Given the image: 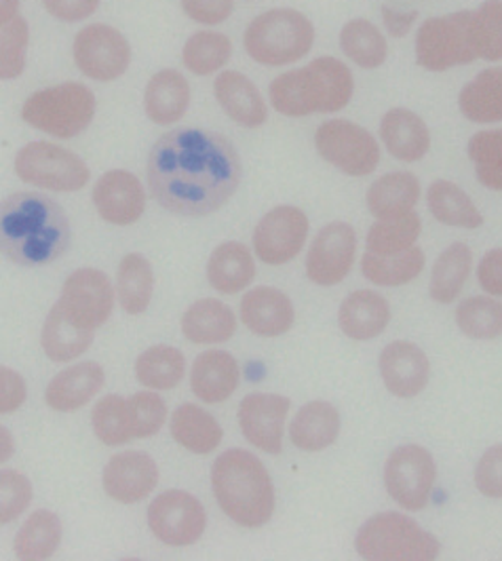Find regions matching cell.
I'll list each match as a JSON object with an SVG mask.
<instances>
[{
	"instance_id": "obj_41",
	"label": "cell",
	"mask_w": 502,
	"mask_h": 561,
	"mask_svg": "<svg viewBox=\"0 0 502 561\" xmlns=\"http://www.w3.org/2000/svg\"><path fill=\"white\" fill-rule=\"evenodd\" d=\"M186 371V359L175 346H152L144 351L136 362V376L146 389L171 391L175 389Z\"/></svg>"
},
{
	"instance_id": "obj_33",
	"label": "cell",
	"mask_w": 502,
	"mask_h": 561,
	"mask_svg": "<svg viewBox=\"0 0 502 561\" xmlns=\"http://www.w3.org/2000/svg\"><path fill=\"white\" fill-rule=\"evenodd\" d=\"M253 277H255V262L243 243L228 241L212 253L207 264V279L214 289L232 296L250 287Z\"/></svg>"
},
{
	"instance_id": "obj_54",
	"label": "cell",
	"mask_w": 502,
	"mask_h": 561,
	"mask_svg": "<svg viewBox=\"0 0 502 561\" xmlns=\"http://www.w3.org/2000/svg\"><path fill=\"white\" fill-rule=\"evenodd\" d=\"M26 397V380L15 369L0 365V414H11L20 410Z\"/></svg>"
},
{
	"instance_id": "obj_35",
	"label": "cell",
	"mask_w": 502,
	"mask_h": 561,
	"mask_svg": "<svg viewBox=\"0 0 502 561\" xmlns=\"http://www.w3.org/2000/svg\"><path fill=\"white\" fill-rule=\"evenodd\" d=\"M426 205L433 218L442 225L475 230L483 226V216L458 184L449 180H435L426 191Z\"/></svg>"
},
{
	"instance_id": "obj_19",
	"label": "cell",
	"mask_w": 502,
	"mask_h": 561,
	"mask_svg": "<svg viewBox=\"0 0 502 561\" xmlns=\"http://www.w3.org/2000/svg\"><path fill=\"white\" fill-rule=\"evenodd\" d=\"M104 490L112 501L123 505L140 503L159 483V467L155 458L140 449L112 456L104 469Z\"/></svg>"
},
{
	"instance_id": "obj_21",
	"label": "cell",
	"mask_w": 502,
	"mask_h": 561,
	"mask_svg": "<svg viewBox=\"0 0 502 561\" xmlns=\"http://www.w3.org/2000/svg\"><path fill=\"white\" fill-rule=\"evenodd\" d=\"M214 95L224 113L241 127L258 129L269 121V106L260 89L243 72L223 70L214 83Z\"/></svg>"
},
{
	"instance_id": "obj_52",
	"label": "cell",
	"mask_w": 502,
	"mask_h": 561,
	"mask_svg": "<svg viewBox=\"0 0 502 561\" xmlns=\"http://www.w3.org/2000/svg\"><path fill=\"white\" fill-rule=\"evenodd\" d=\"M180 7L201 26H220L232 15L235 0H180Z\"/></svg>"
},
{
	"instance_id": "obj_7",
	"label": "cell",
	"mask_w": 502,
	"mask_h": 561,
	"mask_svg": "<svg viewBox=\"0 0 502 561\" xmlns=\"http://www.w3.org/2000/svg\"><path fill=\"white\" fill-rule=\"evenodd\" d=\"M95 95L83 83H61L32 93L22 106V118L59 140L81 136L95 116Z\"/></svg>"
},
{
	"instance_id": "obj_42",
	"label": "cell",
	"mask_w": 502,
	"mask_h": 561,
	"mask_svg": "<svg viewBox=\"0 0 502 561\" xmlns=\"http://www.w3.org/2000/svg\"><path fill=\"white\" fill-rule=\"evenodd\" d=\"M232 57V41L216 30L195 32L182 49V64L196 77L220 72Z\"/></svg>"
},
{
	"instance_id": "obj_6",
	"label": "cell",
	"mask_w": 502,
	"mask_h": 561,
	"mask_svg": "<svg viewBox=\"0 0 502 561\" xmlns=\"http://www.w3.org/2000/svg\"><path fill=\"white\" fill-rule=\"evenodd\" d=\"M355 549L369 561H433L440 558V540L403 513L369 517L355 538Z\"/></svg>"
},
{
	"instance_id": "obj_49",
	"label": "cell",
	"mask_w": 502,
	"mask_h": 561,
	"mask_svg": "<svg viewBox=\"0 0 502 561\" xmlns=\"http://www.w3.org/2000/svg\"><path fill=\"white\" fill-rule=\"evenodd\" d=\"M129 422L134 439H144L157 435L168 421V405L166 401L152 391H140L127 399Z\"/></svg>"
},
{
	"instance_id": "obj_10",
	"label": "cell",
	"mask_w": 502,
	"mask_h": 561,
	"mask_svg": "<svg viewBox=\"0 0 502 561\" xmlns=\"http://www.w3.org/2000/svg\"><path fill=\"white\" fill-rule=\"evenodd\" d=\"M315 148L323 161L351 178L369 175L380 163L376 138L365 127L346 118H332L319 125L315 131Z\"/></svg>"
},
{
	"instance_id": "obj_46",
	"label": "cell",
	"mask_w": 502,
	"mask_h": 561,
	"mask_svg": "<svg viewBox=\"0 0 502 561\" xmlns=\"http://www.w3.org/2000/svg\"><path fill=\"white\" fill-rule=\"evenodd\" d=\"M93 431L106 446H123L134 439L127 399L121 394H109L93 408Z\"/></svg>"
},
{
	"instance_id": "obj_48",
	"label": "cell",
	"mask_w": 502,
	"mask_h": 561,
	"mask_svg": "<svg viewBox=\"0 0 502 561\" xmlns=\"http://www.w3.org/2000/svg\"><path fill=\"white\" fill-rule=\"evenodd\" d=\"M479 59H502V0H483L474 9Z\"/></svg>"
},
{
	"instance_id": "obj_57",
	"label": "cell",
	"mask_w": 502,
	"mask_h": 561,
	"mask_svg": "<svg viewBox=\"0 0 502 561\" xmlns=\"http://www.w3.org/2000/svg\"><path fill=\"white\" fill-rule=\"evenodd\" d=\"M20 15V0H0V28Z\"/></svg>"
},
{
	"instance_id": "obj_8",
	"label": "cell",
	"mask_w": 502,
	"mask_h": 561,
	"mask_svg": "<svg viewBox=\"0 0 502 561\" xmlns=\"http://www.w3.org/2000/svg\"><path fill=\"white\" fill-rule=\"evenodd\" d=\"M417 64L426 72H447L479 59L474 11L435 15L420 24L414 41Z\"/></svg>"
},
{
	"instance_id": "obj_5",
	"label": "cell",
	"mask_w": 502,
	"mask_h": 561,
	"mask_svg": "<svg viewBox=\"0 0 502 561\" xmlns=\"http://www.w3.org/2000/svg\"><path fill=\"white\" fill-rule=\"evenodd\" d=\"M315 45V26L303 11L269 9L253 18L246 34L243 47L248 56L266 68H283L300 61Z\"/></svg>"
},
{
	"instance_id": "obj_55",
	"label": "cell",
	"mask_w": 502,
	"mask_h": 561,
	"mask_svg": "<svg viewBox=\"0 0 502 561\" xmlns=\"http://www.w3.org/2000/svg\"><path fill=\"white\" fill-rule=\"evenodd\" d=\"M477 279L479 285L490 294V296H501L502 298V250H490L481 257L479 268H477Z\"/></svg>"
},
{
	"instance_id": "obj_56",
	"label": "cell",
	"mask_w": 502,
	"mask_h": 561,
	"mask_svg": "<svg viewBox=\"0 0 502 561\" xmlns=\"http://www.w3.org/2000/svg\"><path fill=\"white\" fill-rule=\"evenodd\" d=\"M380 13H383L385 30L395 38L406 36L410 30L414 28V24L419 20V11H401V9H395L389 4H385L380 9Z\"/></svg>"
},
{
	"instance_id": "obj_53",
	"label": "cell",
	"mask_w": 502,
	"mask_h": 561,
	"mask_svg": "<svg viewBox=\"0 0 502 561\" xmlns=\"http://www.w3.org/2000/svg\"><path fill=\"white\" fill-rule=\"evenodd\" d=\"M102 0H43L45 11L64 24H79L95 15Z\"/></svg>"
},
{
	"instance_id": "obj_39",
	"label": "cell",
	"mask_w": 502,
	"mask_h": 561,
	"mask_svg": "<svg viewBox=\"0 0 502 561\" xmlns=\"http://www.w3.org/2000/svg\"><path fill=\"white\" fill-rule=\"evenodd\" d=\"M61 522L56 513L41 508L30 515L15 536V556L26 561L49 560L61 542Z\"/></svg>"
},
{
	"instance_id": "obj_44",
	"label": "cell",
	"mask_w": 502,
	"mask_h": 561,
	"mask_svg": "<svg viewBox=\"0 0 502 561\" xmlns=\"http://www.w3.org/2000/svg\"><path fill=\"white\" fill-rule=\"evenodd\" d=\"M456 323L465 336L494 340L502 336V305L488 296H475L458 305Z\"/></svg>"
},
{
	"instance_id": "obj_51",
	"label": "cell",
	"mask_w": 502,
	"mask_h": 561,
	"mask_svg": "<svg viewBox=\"0 0 502 561\" xmlns=\"http://www.w3.org/2000/svg\"><path fill=\"white\" fill-rule=\"evenodd\" d=\"M475 485L488 499H502V446L488 449L475 467Z\"/></svg>"
},
{
	"instance_id": "obj_30",
	"label": "cell",
	"mask_w": 502,
	"mask_h": 561,
	"mask_svg": "<svg viewBox=\"0 0 502 561\" xmlns=\"http://www.w3.org/2000/svg\"><path fill=\"white\" fill-rule=\"evenodd\" d=\"M340 435V414L328 401H310L298 410L289 424V439L298 449L321 451Z\"/></svg>"
},
{
	"instance_id": "obj_50",
	"label": "cell",
	"mask_w": 502,
	"mask_h": 561,
	"mask_svg": "<svg viewBox=\"0 0 502 561\" xmlns=\"http://www.w3.org/2000/svg\"><path fill=\"white\" fill-rule=\"evenodd\" d=\"M34 490L26 476L18 471H0V526L18 519L30 503Z\"/></svg>"
},
{
	"instance_id": "obj_1",
	"label": "cell",
	"mask_w": 502,
	"mask_h": 561,
	"mask_svg": "<svg viewBox=\"0 0 502 561\" xmlns=\"http://www.w3.org/2000/svg\"><path fill=\"white\" fill-rule=\"evenodd\" d=\"M155 201L178 216H209L239 191L243 165L235 144L207 129H173L148 154Z\"/></svg>"
},
{
	"instance_id": "obj_22",
	"label": "cell",
	"mask_w": 502,
	"mask_h": 561,
	"mask_svg": "<svg viewBox=\"0 0 502 561\" xmlns=\"http://www.w3.org/2000/svg\"><path fill=\"white\" fill-rule=\"evenodd\" d=\"M241 319L255 336L277 337L289 332L296 312L289 296L275 287H255L241 302Z\"/></svg>"
},
{
	"instance_id": "obj_58",
	"label": "cell",
	"mask_w": 502,
	"mask_h": 561,
	"mask_svg": "<svg viewBox=\"0 0 502 561\" xmlns=\"http://www.w3.org/2000/svg\"><path fill=\"white\" fill-rule=\"evenodd\" d=\"M15 451V439L7 426L0 424V465L7 462Z\"/></svg>"
},
{
	"instance_id": "obj_45",
	"label": "cell",
	"mask_w": 502,
	"mask_h": 561,
	"mask_svg": "<svg viewBox=\"0 0 502 561\" xmlns=\"http://www.w3.org/2000/svg\"><path fill=\"white\" fill-rule=\"evenodd\" d=\"M467 150L479 184L488 191L502 193V129L477 131Z\"/></svg>"
},
{
	"instance_id": "obj_16",
	"label": "cell",
	"mask_w": 502,
	"mask_h": 561,
	"mask_svg": "<svg viewBox=\"0 0 502 561\" xmlns=\"http://www.w3.org/2000/svg\"><path fill=\"white\" fill-rule=\"evenodd\" d=\"M57 302L84 328L98 330L111 319L114 287L106 273L98 268H79L64 283Z\"/></svg>"
},
{
	"instance_id": "obj_25",
	"label": "cell",
	"mask_w": 502,
	"mask_h": 561,
	"mask_svg": "<svg viewBox=\"0 0 502 561\" xmlns=\"http://www.w3.org/2000/svg\"><path fill=\"white\" fill-rule=\"evenodd\" d=\"M106 380L104 367L93 362L72 365L59 371L49 382L45 399L47 405L56 412H75L87 405L95 394L102 391Z\"/></svg>"
},
{
	"instance_id": "obj_43",
	"label": "cell",
	"mask_w": 502,
	"mask_h": 561,
	"mask_svg": "<svg viewBox=\"0 0 502 561\" xmlns=\"http://www.w3.org/2000/svg\"><path fill=\"white\" fill-rule=\"evenodd\" d=\"M422 222L417 211L392 216L376 220L367 230V252L376 255H395V253L408 252L417 245Z\"/></svg>"
},
{
	"instance_id": "obj_2",
	"label": "cell",
	"mask_w": 502,
	"mask_h": 561,
	"mask_svg": "<svg viewBox=\"0 0 502 561\" xmlns=\"http://www.w3.org/2000/svg\"><path fill=\"white\" fill-rule=\"evenodd\" d=\"M70 234L68 216L54 198L18 193L0 201V253L20 266L56 262Z\"/></svg>"
},
{
	"instance_id": "obj_27",
	"label": "cell",
	"mask_w": 502,
	"mask_h": 561,
	"mask_svg": "<svg viewBox=\"0 0 502 561\" xmlns=\"http://www.w3.org/2000/svg\"><path fill=\"white\" fill-rule=\"evenodd\" d=\"M191 387L203 403H223L239 387L237 359L226 351L201 353L191 371Z\"/></svg>"
},
{
	"instance_id": "obj_38",
	"label": "cell",
	"mask_w": 502,
	"mask_h": 561,
	"mask_svg": "<svg viewBox=\"0 0 502 561\" xmlns=\"http://www.w3.org/2000/svg\"><path fill=\"white\" fill-rule=\"evenodd\" d=\"M155 289L152 264L141 253H127L116 273L118 305L129 314H141L150 307Z\"/></svg>"
},
{
	"instance_id": "obj_47",
	"label": "cell",
	"mask_w": 502,
	"mask_h": 561,
	"mask_svg": "<svg viewBox=\"0 0 502 561\" xmlns=\"http://www.w3.org/2000/svg\"><path fill=\"white\" fill-rule=\"evenodd\" d=\"M28 47L30 26L22 15L0 28V81H13L24 75Z\"/></svg>"
},
{
	"instance_id": "obj_17",
	"label": "cell",
	"mask_w": 502,
	"mask_h": 561,
	"mask_svg": "<svg viewBox=\"0 0 502 561\" xmlns=\"http://www.w3.org/2000/svg\"><path fill=\"white\" fill-rule=\"evenodd\" d=\"M292 401L283 394H248L239 405V424L251 446L266 454H281L283 426Z\"/></svg>"
},
{
	"instance_id": "obj_32",
	"label": "cell",
	"mask_w": 502,
	"mask_h": 561,
	"mask_svg": "<svg viewBox=\"0 0 502 561\" xmlns=\"http://www.w3.org/2000/svg\"><path fill=\"white\" fill-rule=\"evenodd\" d=\"M458 108L477 125L502 121V68H486L458 95Z\"/></svg>"
},
{
	"instance_id": "obj_15",
	"label": "cell",
	"mask_w": 502,
	"mask_h": 561,
	"mask_svg": "<svg viewBox=\"0 0 502 561\" xmlns=\"http://www.w3.org/2000/svg\"><path fill=\"white\" fill-rule=\"evenodd\" d=\"M357 253V232L346 222L323 226L307 255L308 279L321 287H332L346 279Z\"/></svg>"
},
{
	"instance_id": "obj_36",
	"label": "cell",
	"mask_w": 502,
	"mask_h": 561,
	"mask_svg": "<svg viewBox=\"0 0 502 561\" xmlns=\"http://www.w3.org/2000/svg\"><path fill=\"white\" fill-rule=\"evenodd\" d=\"M340 51L363 70H378L389 57L383 30L365 18H353L340 30Z\"/></svg>"
},
{
	"instance_id": "obj_34",
	"label": "cell",
	"mask_w": 502,
	"mask_h": 561,
	"mask_svg": "<svg viewBox=\"0 0 502 561\" xmlns=\"http://www.w3.org/2000/svg\"><path fill=\"white\" fill-rule=\"evenodd\" d=\"M171 435L182 448L203 456L223 444L224 431L209 412L193 403H184L173 412Z\"/></svg>"
},
{
	"instance_id": "obj_29",
	"label": "cell",
	"mask_w": 502,
	"mask_h": 561,
	"mask_svg": "<svg viewBox=\"0 0 502 561\" xmlns=\"http://www.w3.org/2000/svg\"><path fill=\"white\" fill-rule=\"evenodd\" d=\"M93 332L95 330L84 328L83 323H79L68 310L56 302L45 319L41 342L52 362L66 364L83 355L84 351L91 346Z\"/></svg>"
},
{
	"instance_id": "obj_40",
	"label": "cell",
	"mask_w": 502,
	"mask_h": 561,
	"mask_svg": "<svg viewBox=\"0 0 502 561\" xmlns=\"http://www.w3.org/2000/svg\"><path fill=\"white\" fill-rule=\"evenodd\" d=\"M424 252L420 248H412L408 252L395 253V255H376V253H363V277L383 287H399L410 280L417 279L424 268Z\"/></svg>"
},
{
	"instance_id": "obj_4",
	"label": "cell",
	"mask_w": 502,
	"mask_h": 561,
	"mask_svg": "<svg viewBox=\"0 0 502 561\" xmlns=\"http://www.w3.org/2000/svg\"><path fill=\"white\" fill-rule=\"evenodd\" d=\"M214 496L243 528H262L275 513V488L266 467L248 449H228L212 467Z\"/></svg>"
},
{
	"instance_id": "obj_3",
	"label": "cell",
	"mask_w": 502,
	"mask_h": 561,
	"mask_svg": "<svg viewBox=\"0 0 502 561\" xmlns=\"http://www.w3.org/2000/svg\"><path fill=\"white\" fill-rule=\"evenodd\" d=\"M353 95L355 79L351 68L332 56L317 57L305 68L283 72L269 87L273 108L292 118L340 113Z\"/></svg>"
},
{
	"instance_id": "obj_20",
	"label": "cell",
	"mask_w": 502,
	"mask_h": 561,
	"mask_svg": "<svg viewBox=\"0 0 502 561\" xmlns=\"http://www.w3.org/2000/svg\"><path fill=\"white\" fill-rule=\"evenodd\" d=\"M380 376L389 393L410 399L426 389L431 364L424 351L414 342L397 340L385 346L380 355Z\"/></svg>"
},
{
	"instance_id": "obj_26",
	"label": "cell",
	"mask_w": 502,
	"mask_h": 561,
	"mask_svg": "<svg viewBox=\"0 0 502 561\" xmlns=\"http://www.w3.org/2000/svg\"><path fill=\"white\" fill-rule=\"evenodd\" d=\"M191 106V84L178 70H159L144 91V111L155 125H173Z\"/></svg>"
},
{
	"instance_id": "obj_23",
	"label": "cell",
	"mask_w": 502,
	"mask_h": 561,
	"mask_svg": "<svg viewBox=\"0 0 502 561\" xmlns=\"http://www.w3.org/2000/svg\"><path fill=\"white\" fill-rule=\"evenodd\" d=\"M380 138L387 152L401 163H419L431 150L424 118L408 108H392L380 118Z\"/></svg>"
},
{
	"instance_id": "obj_13",
	"label": "cell",
	"mask_w": 502,
	"mask_h": 561,
	"mask_svg": "<svg viewBox=\"0 0 502 561\" xmlns=\"http://www.w3.org/2000/svg\"><path fill=\"white\" fill-rule=\"evenodd\" d=\"M148 526L169 547L195 545L207 528V513L201 501L184 490H169L148 508Z\"/></svg>"
},
{
	"instance_id": "obj_11",
	"label": "cell",
	"mask_w": 502,
	"mask_h": 561,
	"mask_svg": "<svg viewBox=\"0 0 502 561\" xmlns=\"http://www.w3.org/2000/svg\"><path fill=\"white\" fill-rule=\"evenodd\" d=\"M72 56L87 79L112 83L129 70L132 45L121 30L109 24H91L75 36Z\"/></svg>"
},
{
	"instance_id": "obj_24",
	"label": "cell",
	"mask_w": 502,
	"mask_h": 561,
	"mask_svg": "<svg viewBox=\"0 0 502 561\" xmlns=\"http://www.w3.org/2000/svg\"><path fill=\"white\" fill-rule=\"evenodd\" d=\"M391 321V307L385 296L372 289H357L344 298L338 310L340 330L353 340H374Z\"/></svg>"
},
{
	"instance_id": "obj_28",
	"label": "cell",
	"mask_w": 502,
	"mask_h": 561,
	"mask_svg": "<svg viewBox=\"0 0 502 561\" xmlns=\"http://www.w3.org/2000/svg\"><path fill=\"white\" fill-rule=\"evenodd\" d=\"M420 201L419 178L410 171H391L378 178L365 195L369 214L376 220L414 211Z\"/></svg>"
},
{
	"instance_id": "obj_18",
	"label": "cell",
	"mask_w": 502,
	"mask_h": 561,
	"mask_svg": "<svg viewBox=\"0 0 502 561\" xmlns=\"http://www.w3.org/2000/svg\"><path fill=\"white\" fill-rule=\"evenodd\" d=\"M93 205L109 225H136L146 209V191L138 175L125 169H111L93 188Z\"/></svg>"
},
{
	"instance_id": "obj_37",
	"label": "cell",
	"mask_w": 502,
	"mask_h": 561,
	"mask_svg": "<svg viewBox=\"0 0 502 561\" xmlns=\"http://www.w3.org/2000/svg\"><path fill=\"white\" fill-rule=\"evenodd\" d=\"M474 268V253L465 243H454L440 253L431 273V298L440 305H452L463 291Z\"/></svg>"
},
{
	"instance_id": "obj_31",
	"label": "cell",
	"mask_w": 502,
	"mask_h": 561,
	"mask_svg": "<svg viewBox=\"0 0 502 561\" xmlns=\"http://www.w3.org/2000/svg\"><path fill=\"white\" fill-rule=\"evenodd\" d=\"M235 312L216 298L198 300L182 317V334L195 344H220L235 336Z\"/></svg>"
},
{
	"instance_id": "obj_14",
	"label": "cell",
	"mask_w": 502,
	"mask_h": 561,
	"mask_svg": "<svg viewBox=\"0 0 502 561\" xmlns=\"http://www.w3.org/2000/svg\"><path fill=\"white\" fill-rule=\"evenodd\" d=\"M307 214L294 205L271 209L253 230V252L271 266H281L298 257L308 237Z\"/></svg>"
},
{
	"instance_id": "obj_9",
	"label": "cell",
	"mask_w": 502,
	"mask_h": 561,
	"mask_svg": "<svg viewBox=\"0 0 502 561\" xmlns=\"http://www.w3.org/2000/svg\"><path fill=\"white\" fill-rule=\"evenodd\" d=\"M15 173L26 184L54 193H77L91 178L83 159L49 141H30L15 154Z\"/></svg>"
},
{
	"instance_id": "obj_12",
	"label": "cell",
	"mask_w": 502,
	"mask_h": 561,
	"mask_svg": "<svg viewBox=\"0 0 502 561\" xmlns=\"http://www.w3.org/2000/svg\"><path fill=\"white\" fill-rule=\"evenodd\" d=\"M437 467L431 451L417 444L392 449L385 462V485L392 501L406 511H422L429 505Z\"/></svg>"
}]
</instances>
